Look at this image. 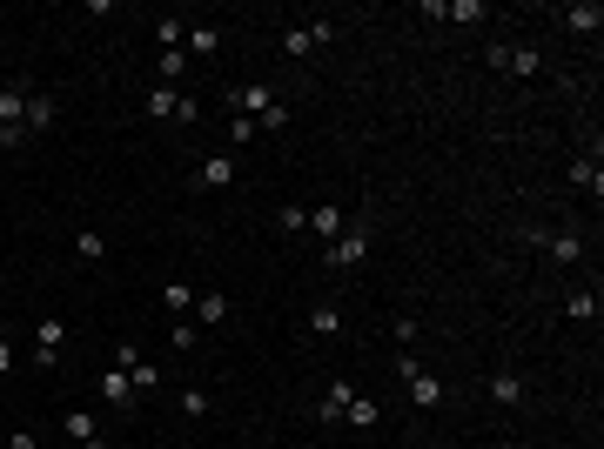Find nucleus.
<instances>
[{"label": "nucleus", "mask_w": 604, "mask_h": 449, "mask_svg": "<svg viewBox=\"0 0 604 449\" xmlns=\"http://www.w3.org/2000/svg\"><path fill=\"white\" fill-rule=\"evenodd\" d=\"M571 181L584 188V195H604V168H598V154H578V161H571Z\"/></svg>", "instance_id": "16"}, {"label": "nucleus", "mask_w": 604, "mask_h": 449, "mask_svg": "<svg viewBox=\"0 0 604 449\" xmlns=\"http://www.w3.org/2000/svg\"><path fill=\"white\" fill-rule=\"evenodd\" d=\"M0 376H14V342H0Z\"/></svg>", "instance_id": "32"}, {"label": "nucleus", "mask_w": 604, "mask_h": 449, "mask_svg": "<svg viewBox=\"0 0 604 449\" xmlns=\"http://www.w3.org/2000/svg\"><path fill=\"white\" fill-rule=\"evenodd\" d=\"M530 249H544L558 268H571V262H584V235H571V229H544V235H524Z\"/></svg>", "instance_id": "4"}, {"label": "nucleus", "mask_w": 604, "mask_h": 449, "mask_svg": "<svg viewBox=\"0 0 604 449\" xmlns=\"http://www.w3.org/2000/svg\"><path fill=\"white\" fill-rule=\"evenodd\" d=\"M598 308H604V302H598V288H578V296L564 302V316H571V322H598Z\"/></svg>", "instance_id": "23"}, {"label": "nucleus", "mask_w": 604, "mask_h": 449, "mask_svg": "<svg viewBox=\"0 0 604 449\" xmlns=\"http://www.w3.org/2000/svg\"><path fill=\"white\" fill-rule=\"evenodd\" d=\"M61 429H67V436H74L81 449H108V436H101V423H94V409H67Z\"/></svg>", "instance_id": "9"}, {"label": "nucleus", "mask_w": 604, "mask_h": 449, "mask_svg": "<svg viewBox=\"0 0 604 449\" xmlns=\"http://www.w3.org/2000/svg\"><path fill=\"white\" fill-rule=\"evenodd\" d=\"M396 369H403V383H410V403H417V409H443V376H430L423 369V362L417 356H396Z\"/></svg>", "instance_id": "1"}, {"label": "nucleus", "mask_w": 604, "mask_h": 449, "mask_svg": "<svg viewBox=\"0 0 604 449\" xmlns=\"http://www.w3.org/2000/svg\"><path fill=\"white\" fill-rule=\"evenodd\" d=\"M330 41H336V21H309V27H289L282 34V54L302 61V54H316V47H330Z\"/></svg>", "instance_id": "5"}, {"label": "nucleus", "mask_w": 604, "mask_h": 449, "mask_svg": "<svg viewBox=\"0 0 604 449\" xmlns=\"http://www.w3.org/2000/svg\"><path fill=\"white\" fill-rule=\"evenodd\" d=\"M437 21H483V0H443Z\"/></svg>", "instance_id": "25"}, {"label": "nucleus", "mask_w": 604, "mask_h": 449, "mask_svg": "<svg viewBox=\"0 0 604 449\" xmlns=\"http://www.w3.org/2000/svg\"><path fill=\"white\" fill-rule=\"evenodd\" d=\"M182 27H188V21H154V47H162V54H168V47L182 41Z\"/></svg>", "instance_id": "30"}, {"label": "nucleus", "mask_w": 604, "mask_h": 449, "mask_svg": "<svg viewBox=\"0 0 604 449\" xmlns=\"http://www.w3.org/2000/svg\"><path fill=\"white\" fill-rule=\"evenodd\" d=\"M309 336H342V308L336 302H316V308H309Z\"/></svg>", "instance_id": "17"}, {"label": "nucleus", "mask_w": 604, "mask_h": 449, "mask_svg": "<svg viewBox=\"0 0 604 449\" xmlns=\"http://www.w3.org/2000/svg\"><path fill=\"white\" fill-rule=\"evenodd\" d=\"M309 229H316V235H342V229H350V215H342V209H330V201H322V209H309Z\"/></svg>", "instance_id": "19"}, {"label": "nucleus", "mask_w": 604, "mask_h": 449, "mask_svg": "<svg viewBox=\"0 0 604 449\" xmlns=\"http://www.w3.org/2000/svg\"><path fill=\"white\" fill-rule=\"evenodd\" d=\"M195 322L202 329H222V322H235V302L222 288H209V296H195Z\"/></svg>", "instance_id": "11"}, {"label": "nucleus", "mask_w": 604, "mask_h": 449, "mask_svg": "<svg viewBox=\"0 0 604 449\" xmlns=\"http://www.w3.org/2000/svg\"><path fill=\"white\" fill-rule=\"evenodd\" d=\"M175 108H182V94L168 88V81H162V88H148V114L154 121H175Z\"/></svg>", "instance_id": "22"}, {"label": "nucleus", "mask_w": 604, "mask_h": 449, "mask_svg": "<svg viewBox=\"0 0 604 449\" xmlns=\"http://www.w3.org/2000/svg\"><path fill=\"white\" fill-rule=\"evenodd\" d=\"M74 255H81V262H101V255H108V235L81 229V235H74Z\"/></svg>", "instance_id": "24"}, {"label": "nucleus", "mask_w": 604, "mask_h": 449, "mask_svg": "<svg viewBox=\"0 0 604 449\" xmlns=\"http://www.w3.org/2000/svg\"><path fill=\"white\" fill-rule=\"evenodd\" d=\"M114 369L134 383V395H148V389H162V369L142 356V342H114Z\"/></svg>", "instance_id": "3"}, {"label": "nucleus", "mask_w": 604, "mask_h": 449, "mask_svg": "<svg viewBox=\"0 0 604 449\" xmlns=\"http://www.w3.org/2000/svg\"><path fill=\"white\" fill-rule=\"evenodd\" d=\"M350 395H356V383H330V389H322V403H316V416H322V423H342Z\"/></svg>", "instance_id": "15"}, {"label": "nucleus", "mask_w": 604, "mask_h": 449, "mask_svg": "<svg viewBox=\"0 0 604 449\" xmlns=\"http://www.w3.org/2000/svg\"><path fill=\"white\" fill-rule=\"evenodd\" d=\"M275 229H282V235H302V229H309V209H296V201H289V209L275 215Z\"/></svg>", "instance_id": "28"}, {"label": "nucleus", "mask_w": 604, "mask_h": 449, "mask_svg": "<svg viewBox=\"0 0 604 449\" xmlns=\"http://www.w3.org/2000/svg\"><path fill=\"white\" fill-rule=\"evenodd\" d=\"M255 134H262V128H255V121H249V114H229V142H235V148H249V142H255Z\"/></svg>", "instance_id": "27"}, {"label": "nucleus", "mask_w": 604, "mask_h": 449, "mask_svg": "<svg viewBox=\"0 0 604 449\" xmlns=\"http://www.w3.org/2000/svg\"><path fill=\"white\" fill-rule=\"evenodd\" d=\"M61 349H67V322H61V316H41V322H34V362H41V369H54Z\"/></svg>", "instance_id": "6"}, {"label": "nucleus", "mask_w": 604, "mask_h": 449, "mask_svg": "<svg viewBox=\"0 0 604 449\" xmlns=\"http://www.w3.org/2000/svg\"><path fill=\"white\" fill-rule=\"evenodd\" d=\"M34 128H54V94H41V88L27 94V134Z\"/></svg>", "instance_id": "20"}, {"label": "nucleus", "mask_w": 604, "mask_h": 449, "mask_svg": "<svg viewBox=\"0 0 604 449\" xmlns=\"http://www.w3.org/2000/svg\"><path fill=\"white\" fill-rule=\"evenodd\" d=\"M490 403H497V409H517V403H524V376H517V369H497V376H490Z\"/></svg>", "instance_id": "13"}, {"label": "nucleus", "mask_w": 604, "mask_h": 449, "mask_svg": "<svg viewBox=\"0 0 604 449\" xmlns=\"http://www.w3.org/2000/svg\"><path fill=\"white\" fill-rule=\"evenodd\" d=\"M27 94H34V81H7L0 88V128H27Z\"/></svg>", "instance_id": "8"}, {"label": "nucleus", "mask_w": 604, "mask_h": 449, "mask_svg": "<svg viewBox=\"0 0 604 449\" xmlns=\"http://www.w3.org/2000/svg\"><path fill=\"white\" fill-rule=\"evenodd\" d=\"M182 41L195 47V54H215V47H222V27H209V21H195V27H182Z\"/></svg>", "instance_id": "21"}, {"label": "nucleus", "mask_w": 604, "mask_h": 449, "mask_svg": "<svg viewBox=\"0 0 604 449\" xmlns=\"http://www.w3.org/2000/svg\"><path fill=\"white\" fill-rule=\"evenodd\" d=\"M564 27H571V34H598L604 7H598V0H571V7H564Z\"/></svg>", "instance_id": "14"}, {"label": "nucleus", "mask_w": 604, "mask_h": 449, "mask_svg": "<svg viewBox=\"0 0 604 449\" xmlns=\"http://www.w3.org/2000/svg\"><path fill=\"white\" fill-rule=\"evenodd\" d=\"M162 302L175 308V316H188V308H195V288H188V282H175V288H162Z\"/></svg>", "instance_id": "29"}, {"label": "nucleus", "mask_w": 604, "mask_h": 449, "mask_svg": "<svg viewBox=\"0 0 604 449\" xmlns=\"http://www.w3.org/2000/svg\"><path fill=\"white\" fill-rule=\"evenodd\" d=\"M7 449H41V436H34V429H14V436H7Z\"/></svg>", "instance_id": "31"}, {"label": "nucleus", "mask_w": 604, "mask_h": 449, "mask_svg": "<svg viewBox=\"0 0 604 449\" xmlns=\"http://www.w3.org/2000/svg\"><path fill=\"white\" fill-rule=\"evenodd\" d=\"M175 403H182V416H188V423H202V416H209V389H182Z\"/></svg>", "instance_id": "26"}, {"label": "nucleus", "mask_w": 604, "mask_h": 449, "mask_svg": "<svg viewBox=\"0 0 604 449\" xmlns=\"http://www.w3.org/2000/svg\"><path fill=\"white\" fill-rule=\"evenodd\" d=\"M342 423H356V429H376V423H383V409H376V395H350V409H342Z\"/></svg>", "instance_id": "18"}, {"label": "nucleus", "mask_w": 604, "mask_h": 449, "mask_svg": "<svg viewBox=\"0 0 604 449\" xmlns=\"http://www.w3.org/2000/svg\"><path fill=\"white\" fill-rule=\"evenodd\" d=\"M370 241H376V229H362V221H350L330 249H322V262L330 268H362V255H370Z\"/></svg>", "instance_id": "2"}, {"label": "nucleus", "mask_w": 604, "mask_h": 449, "mask_svg": "<svg viewBox=\"0 0 604 449\" xmlns=\"http://www.w3.org/2000/svg\"><path fill=\"white\" fill-rule=\"evenodd\" d=\"M195 188H235V154H202Z\"/></svg>", "instance_id": "10"}, {"label": "nucleus", "mask_w": 604, "mask_h": 449, "mask_svg": "<svg viewBox=\"0 0 604 449\" xmlns=\"http://www.w3.org/2000/svg\"><path fill=\"white\" fill-rule=\"evenodd\" d=\"M101 403H108V409H134L142 395H134V383L121 369H108V376H101Z\"/></svg>", "instance_id": "12"}, {"label": "nucleus", "mask_w": 604, "mask_h": 449, "mask_svg": "<svg viewBox=\"0 0 604 449\" xmlns=\"http://www.w3.org/2000/svg\"><path fill=\"white\" fill-rule=\"evenodd\" d=\"M483 67H504V74H517V81H530L538 74V47H483Z\"/></svg>", "instance_id": "7"}]
</instances>
